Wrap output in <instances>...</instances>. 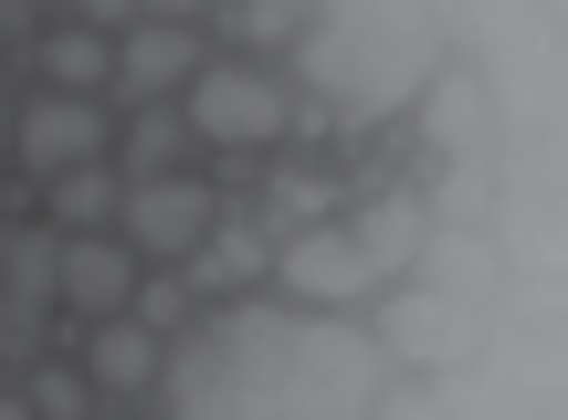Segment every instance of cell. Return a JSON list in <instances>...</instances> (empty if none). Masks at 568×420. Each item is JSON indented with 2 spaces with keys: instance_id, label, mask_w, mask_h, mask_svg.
<instances>
[{
  "instance_id": "cell-25",
  "label": "cell",
  "mask_w": 568,
  "mask_h": 420,
  "mask_svg": "<svg viewBox=\"0 0 568 420\" xmlns=\"http://www.w3.org/2000/svg\"><path fill=\"white\" fill-rule=\"evenodd\" d=\"M253 11H264V21H274V11H305V0H253Z\"/></svg>"
},
{
  "instance_id": "cell-20",
  "label": "cell",
  "mask_w": 568,
  "mask_h": 420,
  "mask_svg": "<svg viewBox=\"0 0 568 420\" xmlns=\"http://www.w3.org/2000/svg\"><path fill=\"white\" fill-rule=\"evenodd\" d=\"M400 337L410 347H464V316H422V305H400Z\"/></svg>"
},
{
  "instance_id": "cell-9",
  "label": "cell",
  "mask_w": 568,
  "mask_h": 420,
  "mask_svg": "<svg viewBox=\"0 0 568 420\" xmlns=\"http://www.w3.org/2000/svg\"><path fill=\"white\" fill-rule=\"evenodd\" d=\"M21 63H32V84H53V95H95L105 63H116V32H95V21H42V32L21 42Z\"/></svg>"
},
{
  "instance_id": "cell-3",
  "label": "cell",
  "mask_w": 568,
  "mask_h": 420,
  "mask_svg": "<svg viewBox=\"0 0 568 420\" xmlns=\"http://www.w3.org/2000/svg\"><path fill=\"white\" fill-rule=\"evenodd\" d=\"M148 400H169V420H264V389L232 368V347L211 337V326H201V337H169Z\"/></svg>"
},
{
  "instance_id": "cell-16",
  "label": "cell",
  "mask_w": 568,
  "mask_h": 420,
  "mask_svg": "<svg viewBox=\"0 0 568 420\" xmlns=\"http://www.w3.org/2000/svg\"><path fill=\"white\" fill-rule=\"evenodd\" d=\"M190 263H201V284H211V295H243V284L253 274H264V242H253V232H201V242H190Z\"/></svg>"
},
{
  "instance_id": "cell-18",
  "label": "cell",
  "mask_w": 568,
  "mask_h": 420,
  "mask_svg": "<svg viewBox=\"0 0 568 420\" xmlns=\"http://www.w3.org/2000/svg\"><path fill=\"white\" fill-rule=\"evenodd\" d=\"M126 316H138L148 337H190V284H138V295H126Z\"/></svg>"
},
{
  "instance_id": "cell-4",
  "label": "cell",
  "mask_w": 568,
  "mask_h": 420,
  "mask_svg": "<svg viewBox=\"0 0 568 420\" xmlns=\"http://www.w3.org/2000/svg\"><path fill=\"white\" fill-rule=\"evenodd\" d=\"M222 221V201H211V180L201 168H169V180H126V201H116V242L126 253H159V263H180L190 242Z\"/></svg>"
},
{
  "instance_id": "cell-23",
  "label": "cell",
  "mask_w": 568,
  "mask_h": 420,
  "mask_svg": "<svg viewBox=\"0 0 568 420\" xmlns=\"http://www.w3.org/2000/svg\"><path fill=\"white\" fill-rule=\"evenodd\" d=\"M138 11H148V21H190L201 0H138Z\"/></svg>"
},
{
  "instance_id": "cell-12",
  "label": "cell",
  "mask_w": 568,
  "mask_h": 420,
  "mask_svg": "<svg viewBox=\"0 0 568 420\" xmlns=\"http://www.w3.org/2000/svg\"><path fill=\"white\" fill-rule=\"evenodd\" d=\"M190 126H180V105H138V126H126V147L105 168H116V180H169V168H190Z\"/></svg>"
},
{
  "instance_id": "cell-21",
  "label": "cell",
  "mask_w": 568,
  "mask_h": 420,
  "mask_svg": "<svg viewBox=\"0 0 568 420\" xmlns=\"http://www.w3.org/2000/svg\"><path fill=\"white\" fill-rule=\"evenodd\" d=\"M42 32V0H0V42H11V53H21V42H32Z\"/></svg>"
},
{
  "instance_id": "cell-19",
  "label": "cell",
  "mask_w": 568,
  "mask_h": 420,
  "mask_svg": "<svg viewBox=\"0 0 568 420\" xmlns=\"http://www.w3.org/2000/svg\"><path fill=\"white\" fill-rule=\"evenodd\" d=\"M0 358H11V368L42 358V305H11V295H0Z\"/></svg>"
},
{
  "instance_id": "cell-15",
  "label": "cell",
  "mask_w": 568,
  "mask_h": 420,
  "mask_svg": "<svg viewBox=\"0 0 568 420\" xmlns=\"http://www.w3.org/2000/svg\"><path fill=\"white\" fill-rule=\"evenodd\" d=\"M53 263H63V242H42V232H0V295L53 316Z\"/></svg>"
},
{
  "instance_id": "cell-2",
  "label": "cell",
  "mask_w": 568,
  "mask_h": 420,
  "mask_svg": "<svg viewBox=\"0 0 568 420\" xmlns=\"http://www.w3.org/2000/svg\"><path fill=\"white\" fill-rule=\"evenodd\" d=\"M180 95H190L180 126H190L201 147H274V137H284V84L253 74V63H201Z\"/></svg>"
},
{
  "instance_id": "cell-10",
  "label": "cell",
  "mask_w": 568,
  "mask_h": 420,
  "mask_svg": "<svg viewBox=\"0 0 568 420\" xmlns=\"http://www.w3.org/2000/svg\"><path fill=\"white\" fill-rule=\"evenodd\" d=\"M159 358H169V337H148L138 316H105L74 368L95 379V400H148V389H159Z\"/></svg>"
},
{
  "instance_id": "cell-1",
  "label": "cell",
  "mask_w": 568,
  "mask_h": 420,
  "mask_svg": "<svg viewBox=\"0 0 568 420\" xmlns=\"http://www.w3.org/2000/svg\"><path fill=\"white\" fill-rule=\"evenodd\" d=\"M368 400H379V347L347 316H305L274 379V420H368Z\"/></svg>"
},
{
  "instance_id": "cell-14",
  "label": "cell",
  "mask_w": 568,
  "mask_h": 420,
  "mask_svg": "<svg viewBox=\"0 0 568 420\" xmlns=\"http://www.w3.org/2000/svg\"><path fill=\"white\" fill-rule=\"evenodd\" d=\"M53 189V221L63 232H116V201H126V180L105 158H84V168H63V180H42Z\"/></svg>"
},
{
  "instance_id": "cell-7",
  "label": "cell",
  "mask_w": 568,
  "mask_h": 420,
  "mask_svg": "<svg viewBox=\"0 0 568 420\" xmlns=\"http://www.w3.org/2000/svg\"><path fill=\"white\" fill-rule=\"evenodd\" d=\"M274 295H305V305H326V316H347V305H368L379 284H368V263H358L347 232H295L274 253Z\"/></svg>"
},
{
  "instance_id": "cell-17",
  "label": "cell",
  "mask_w": 568,
  "mask_h": 420,
  "mask_svg": "<svg viewBox=\"0 0 568 420\" xmlns=\"http://www.w3.org/2000/svg\"><path fill=\"white\" fill-rule=\"evenodd\" d=\"M432 147H485V95H474V84H443V95H432Z\"/></svg>"
},
{
  "instance_id": "cell-11",
  "label": "cell",
  "mask_w": 568,
  "mask_h": 420,
  "mask_svg": "<svg viewBox=\"0 0 568 420\" xmlns=\"http://www.w3.org/2000/svg\"><path fill=\"white\" fill-rule=\"evenodd\" d=\"M347 242H358V263H368V284H389V274H410V263H422V201H410V189H389V201H368V221H358V232H347Z\"/></svg>"
},
{
  "instance_id": "cell-22",
  "label": "cell",
  "mask_w": 568,
  "mask_h": 420,
  "mask_svg": "<svg viewBox=\"0 0 568 420\" xmlns=\"http://www.w3.org/2000/svg\"><path fill=\"white\" fill-rule=\"evenodd\" d=\"M11 105L21 95H11V74H0V168H11Z\"/></svg>"
},
{
  "instance_id": "cell-5",
  "label": "cell",
  "mask_w": 568,
  "mask_h": 420,
  "mask_svg": "<svg viewBox=\"0 0 568 420\" xmlns=\"http://www.w3.org/2000/svg\"><path fill=\"white\" fill-rule=\"evenodd\" d=\"M105 158V105L95 95H53V84H32V95L11 105V168H32V180H63V168Z\"/></svg>"
},
{
  "instance_id": "cell-13",
  "label": "cell",
  "mask_w": 568,
  "mask_h": 420,
  "mask_svg": "<svg viewBox=\"0 0 568 420\" xmlns=\"http://www.w3.org/2000/svg\"><path fill=\"white\" fill-rule=\"evenodd\" d=\"M11 389H21V410L32 420H95V379H84L74 358H32V368H11Z\"/></svg>"
},
{
  "instance_id": "cell-24",
  "label": "cell",
  "mask_w": 568,
  "mask_h": 420,
  "mask_svg": "<svg viewBox=\"0 0 568 420\" xmlns=\"http://www.w3.org/2000/svg\"><path fill=\"white\" fill-rule=\"evenodd\" d=\"M0 420H32V410H21V389H0Z\"/></svg>"
},
{
  "instance_id": "cell-8",
  "label": "cell",
  "mask_w": 568,
  "mask_h": 420,
  "mask_svg": "<svg viewBox=\"0 0 568 420\" xmlns=\"http://www.w3.org/2000/svg\"><path fill=\"white\" fill-rule=\"evenodd\" d=\"M126 295H138V253H126L116 232H74L53 263V305H74V316H126Z\"/></svg>"
},
{
  "instance_id": "cell-6",
  "label": "cell",
  "mask_w": 568,
  "mask_h": 420,
  "mask_svg": "<svg viewBox=\"0 0 568 420\" xmlns=\"http://www.w3.org/2000/svg\"><path fill=\"white\" fill-rule=\"evenodd\" d=\"M190 74H201V32H190V21H126L116 63H105V84H116L126 105H169Z\"/></svg>"
}]
</instances>
